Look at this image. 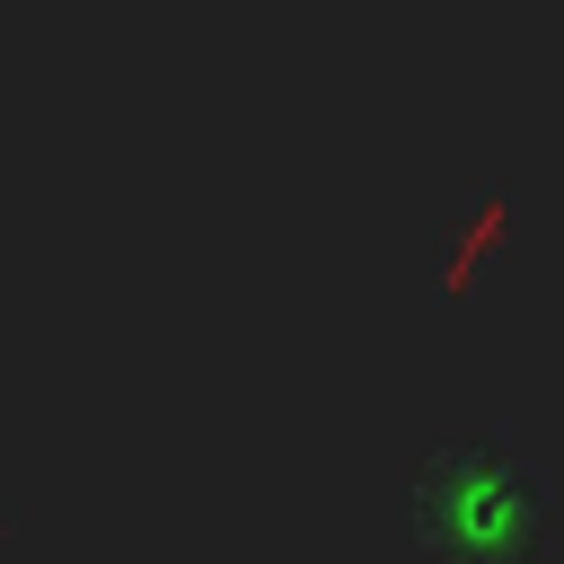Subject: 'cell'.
Wrapping results in <instances>:
<instances>
[{"label": "cell", "mask_w": 564, "mask_h": 564, "mask_svg": "<svg viewBox=\"0 0 564 564\" xmlns=\"http://www.w3.org/2000/svg\"><path fill=\"white\" fill-rule=\"evenodd\" d=\"M405 520L432 564H538L555 529V467L520 423H467L414 467Z\"/></svg>", "instance_id": "cell-1"}]
</instances>
